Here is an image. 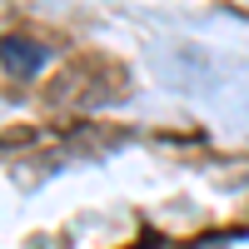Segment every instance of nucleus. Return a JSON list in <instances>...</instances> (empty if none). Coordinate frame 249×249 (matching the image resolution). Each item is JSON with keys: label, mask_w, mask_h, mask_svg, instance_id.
<instances>
[{"label": "nucleus", "mask_w": 249, "mask_h": 249, "mask_svg": "<svg viewBox=\"0 0 249 249\" xmlns=\"http://www.w3.org/2000/svg\"><path fill=\"white\" fill-rule=\"evenodd\" d=\"M0 60H5V70L10 75H35L40 65H45V45L40 40H30V35H0Z\"/></svg>", "instance_id": "1"}]
</instances>
